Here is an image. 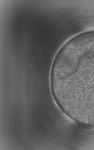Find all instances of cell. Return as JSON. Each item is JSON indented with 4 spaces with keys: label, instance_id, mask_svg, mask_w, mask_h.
<instances>
[{
    "label": "cell",
    "instance_id": "cell-1",
    "mask_svg": "<svg viewBox=\"0 0 94 150\" xmlns=\"http://www.w3.org/2000/svg\"><path fill=\"white\" fill-rule=\"evenodd\" d=\"M68 80L75 97L94 111V58L69 65Z\"/></svg>",
    "mask_w": 94,
    "mask_h": 150
}]
</instances>
